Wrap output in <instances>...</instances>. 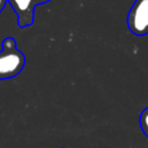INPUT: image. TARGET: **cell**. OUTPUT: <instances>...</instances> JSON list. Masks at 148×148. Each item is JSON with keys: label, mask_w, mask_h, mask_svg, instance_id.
<instances>
[{"label": "cell", "mask_w": 148, "mask_h": 148, "mask_svg": "<svg viewBox=\"0 0 148 148\" xmlns=\"http://www.w3.org/2000/svg\"><path fill=\"white\" fill-rule=\"evenodd\" d=\"M3 5H5V0H0V10L2 9V7H3Z\"/></svg>", "instance_id": "6"}, {"label": "cell", "mask_w": 148, "mask_h": 148, "mask_svg": "<svg viewBox=\"0 0 148 148\" xmlns=\"http://www.w3.org/2000/svg\"><path fill=\"white\" fill-rule=\"evenodd\" d=\"M25 65V56L17 49L16 40L7 37L2 40L0 51V80L17 76Z\"/></svg>", "instance_id": "1"}, {"label": "cell", "mask_w": 148, "mask_h": 148, "mask_svg": "<svg viewBox=\"0 0 148 148\" xmlns=\"http://www.w3.org/2000/svg\"><path fill=\"white\" fill-rule=\"evenodd\" d=\"M49 0H35V2H36V5H38V3H45V2H47Z\"/></svg>", "instance_id": "5"}, {"label": "cell", "mask_w": 148, "mask_h": 148, "mask_svg": "<svg viewBox=\"0 0 148 148\" xmlns=\"http://www.w3.org/2000/svg\"><path fill=\"white\" fill-rule=\"evenodd\" d=\"M127 27L135 36L148 34V0H135L127 15Z\"/></svg>", "instance_id": "2"}, {"label": "cell", "mask_w": 148, "mask_h": 148, "mask_svg": "<svg viewBox=\"0 0 148 148\" xmlns=\"http://www.w3.org/2000/svg\"><path fill=\"white\" fill-rule=\"evenodd\" d=\"M15 13L17 14V23L21 28L29 27L34 22V12L36 7L35 0H8Z\"/></svg>", "instance_id": "3"}, {"label": "cell", "mask_w": 148, "mask_h": 148, "mask_svg": "<svg viewBox=\"0 0 148 148\" xmlns=\"http://www.w3.org/2000/svg\"><path fill=\"white\" fill-rule=\"evenodd\" d=\"M139 123H140V127H141L142 132L148 136V108L142 110V112L140 113Z\"/></svg>", "instance_id": "4"}]
</instances>
